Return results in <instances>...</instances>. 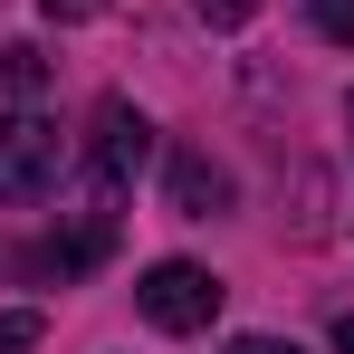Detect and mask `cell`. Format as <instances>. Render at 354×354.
Masks as SVG:
<instances>
[{
	"mask_svg": "<svg viewBox=\"0 0 354 354\" xmlns=\"http://www.w3.org/2000/svg\"><path fill=\"white\" fill-rule=\"evenodd\" d=\"M134 306H144V326H163V335H201V326L221 316V278L192 268V259H153V268L134 278Z\"/></svg>",
	"mask_w": 354,
	"mask_h": 354,
	"instance_id": "obj_1",
	"label": "cell"
},
{
	"mask_svg": "<svg viewBox=\"0 0 354 354\" xmlns=\"http://www.w3.org/2000/svg\"><path fill=\"white\" fill-rule=\"evenodd\" d=\"M58 182V124L48 115H0V201H39Z\"/></svg>",
	"mask_w": 354,
	"mask_h": 354,
	"instance_id": "obj_2",
	"label": "cell"
},
{
	"mask_svg": "<svg viewBox=\"0 0 354 354\" xmlns=\"http://www.w3.org/2000/svg\"><path fill=\"white\" fill-rule=\"evenodd\" d=\"M144 163H153V124L134 115L124 96H106V106H96V201H115Z\"/></svg>",
	"mask_w": 354,
	"mask_h": 354,
	"instance_id": "obj_3",
	"label": "cell"
},
{
	"mask_svg": "<svg viewBox=\"0 0 354 354\" xmlns=\"http://www.w3.org/2000/svg\"><path fill=\"white\" fill-rule=\"evenodd\" d=\"M163 192H173V211H182V221L230 211V173H221L211 153H173V163H163Z\"/></svg>",
	"mask_w": 354,
	"mask_h": 354,
	"instance_id": "obj_4",
	"label": "cell"
},
{
	"mask_svg": "<svg viewBox=\"0 0 354 354\" xmlns=\"http://www.w3.org/2000/svg\"><path fill=\"white\" fill-rule=\"evenodd\" d=\"M0 77H10V96H39V86H48V58H39L29 39H10V48H0Z\"/></svg>",
	"mask_w": 354,
	"mask_h": 354,
	"instance_id": "obj_5",
	"label": "cell"
},
{
	"mask_svg": "<svg viewBox=\"0 0 354 354\" xmlns=\"http://www.w3.org/2000/svg\"><path fill=\"white\" fill-rule=\"evenodd\" d=\"M306 10H316V29H326L335 48H354V0H306Z\"/></svg>",
	"mask_w": 354,
	"mask_h": 354,
	"instance_id": "obj_6",
	"label": "cell"
},
{
	"mask_svg": "<svg viewBox=\"0 0 354 354\" xmlns=\"http://www.w3.org/2000/svg\"><path fill=\"white\" fill-rule=\"evenodd\" d=\"M192 10H201L211 29H249V19H259V0H192Z\"/></svg>",
	"mask_w": 354,
	"mask_h": 354,
	"instance_id": "obj_7",
	"label": "cell"
},
{
	"mask_svg": "<svg viewBox=\"0 0 354 354\" xmlns=\"http://www.w3.org/2000/svg\"><path fill=\"white\" fill-rule=\"evenodd\" d=\"M0 354H39V316H29V306L0 316Z\"/></svg>",
	"mask_w": 354,
	"mask_h": 354,
	"instance_id": "obj_8",
	"label": "cell"
},
{
	"mask_svg": "<svg viewBox=\"0 0 354 354\" xmlns=\"http://www.w3.org/2000/svg\"><path fill=\"white\" fill-rule=\"evenodd\" d=\"M39 10H48L58 29H77V19H96V10H115V0H39Z\"/></svg>",
	"mask_w": 354,
	"mask_h": 354,
	"instance_id": "obj_9",
	"label": "cell"
},
{
	"mask_svg": "<svg viewBox=\"0 0 354 354\" xmlns=\"http://www.w3.org/2000/svg\"><path fill=\"white\" fill-rule=\"evenodd\" d=\"M221 354H297V345H288V335H230Z\"/></svg>",
	"mask_w": 354,
	"mask_h": 354,
	"instance_id": "obj_10",
	"label": "cell"
},
{
	"mask_svg": "<svg viewBox=\"0 0 354 354\" xmlns=\"http://www.w3.org/2000/svg\"><path fill=\"white\" fill-rule=\"evenodd\" d=\"M335 354H354V316H335Z\"/></svg>",
	"mask_w": 354,
	"mask_h": 354,
	"instance_id": "obj_11",
	"label": "cell"
},
{
	"mask_svg": "<svg viewBox=\"0 0 354 354\" xmlns=\"http://www.w3.org/2000/svg\"><path fill=\"white\" fill-rule=\"evenodd\" d=\"M345 124H354V96H345Z\"/></svg>",
	"mask_w": 354,
	"mask_h": 354,
	"instance_id": "obj_12",
	"label": "cell"
}]
</instances>
